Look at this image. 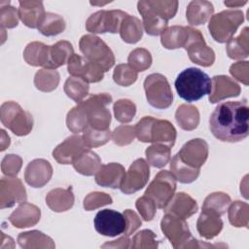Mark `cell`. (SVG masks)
Segmentation results:
<instances>
[{
	"label": "cell",
	"instance_id": "cell-1",
	"mask_svg": "<svg viewBox=\"0 0 249 249\" xmlns=\"http://www.w3.org/2000/svg\"><path fill=\"white\" fill-rule=\"evenodd\" d=\"M249 107L247 101H225L219 103L209 119L212 134L220 141L235 143L249 133Z\"/></svg>",
	"mask_w": 249,
	"mask_h": 249
},
{
	"label": "cell",
	"instance_id": "cell-2",
	"mask_svg": "<svg viewBox=\"0 0 249 249\" xmlns=\"http://www.w3.org/2000/svg\"><path fill=\"white\" fill-rule=\"evenodd\" d=\"M178 5V1H139L137 9L142 16V24L145 32L151 36L161 35L167 28L168 20L176 15Z\"/></svg>",
	"mask_w": 249,
	"mask_h": 249
},
{
	"label": "cell",
	"instance_id": "cell-3",
	"mask_svg": "<svg viewBox=\"0 0 249 249\" xmlns=\"http://www.w3.org/2000/svg\"><path fill=\"white\" fill-rule=\"evenodd\" d=\"M178 95L187 102L197 101L211 92L210 77L196 67H189L178 74L175 83Z\"/></svg>",
	"mask_w": 249,
	"mask_h": 249
},
{
	"label": "cell",
	"instance_id": "cell-4",
	"mask_svg": "<svg viewBox=\"0 0 249 249\" xmlns=\"http://www.w3.org/2000/svg\"><path fill=\"white\" fill-rule=\"evenodd\" d=\"M137 139L144 143H159L168 147L175 144L177 132L173 124L167 120L145 116L134 125Z\"/></svg>",
	"mask_w": 249,
	"mask_h": 249
},
{
	"label": "cell",
	"instance_id": "cell-5",
	"mask_svg": "<svg viewBox=\"0 0 249 249\" xmlns=\"http://www.w3.org/2000/svg\"><path fill=\"white\" fill-rule=\"evenodd\" d=\"M243 21L244 15L242 11L225 10L210 18L208 30L216 42L223 44L232 38Z\"/></svg>",
	"mask_w": 249,
	"mask_h": 249
},
{
	"label": "cell",
	"instance_id": "cell-6",
	"mask_svg": "<svg viewBox=\"0 0 249 249\" xmlns=\"http://www.w3.org/2000/svg\"><path fill=\"white\" fill-rule=\"evenodd\" d=\"M113 101L107 92L91 94L78 103L85 111L89 126L95 129H107L111 123V113L107 106Z\"/></svg>",
	"mask_w": 249,
	"mask_h": 249
},
{
	"label": "cell",
	"instance_id": "cell-7",
	"mask_svg": "<svg viewBox=\"0 0 249 249\" xmlns=\"http://www.w3.org/2000/svg\"><path fill=\"white\" fill-rule=\"evenodd\" d=\"M0 119L4 126L17 136H25L33 127L32 115L15 101H6L0 108Z\"/></svg>",
	"mask_w": 249,
	"mask_h": 249
},
{
	"label": "cell",
	"instance_id": "cell-8",
	"mask_svg": "<svg viewBox=\"0 0 249 249\" xmlns=\"http://www.w3.org/2000/svg\"><path fill=\"white\" fill-rule=\"evenodd\" d=\"M79 48L86 58L98 64L104 72L109 71L115 64V55L112 50L98 36L83 35L79 42Z\"/></svg>",
	"mask_w": 249,
	"mask_h": 249
},
{
	"label": "cell",
	"instance_id": "cell-9",
	"mask_svg": "<svg viewBox=\"0 0 249 249\" xmlns=\"http://www.w3.org/2000/svg\"><path fill=\"white\" fill-rule=\"evenodd\" d=\"M144 90L148 103L156 109H166L173 102L171 87L160 73H153L144 80Z\"/></svg>",
	"mask_w": 249,
	"mask_h": 249
},
{
	"label": "cell",
	"instance_id": "cell-10",
	"mask_svg": "<svg viewBox=\"0 0 249 249\" xmlns=\"http://www.w3.org/2000/svg\"><path fill=\"white\" fill-rule=\"evenodd\" d=\"M176 181L170 171L161 170L149 184L144 195L152 198L158 208L163 209L175 194Z\"/></svg>",
	"mask_w": 249,
	"mask_h": 249
},
{
	"label": "cell",
	"instance_id": "cell-11",
	"mask_svg": "<svg viewBox=\"0 0 249 249\" xmlns=\"http://www.w3.org/2000/svg\"><path fill=\"white\" fill-rule=\"evenodd\" d=\"M128 14L122 10H100L92 15L86 21V29L90 33H118L124 18Z\"/></svg>",
	"mask_w": 249,
	"mask_h": 249
},
{
	"label": "cell",
	"instance_id": "cell-12",
	"mask_svg": "<svg viewBox=\"0 0 249 249\" xmlns=\"http://www.w3.org/2000/svg\"><path fill=\"white\" fill-rule=\"evenodd\" d=\"M160 230L175 249L187 248L193 238L186 220L170 214H164L160 221Z\"/></svg>",
	"mask_w": 249,
	"mask_h": 249
},
{
	"label": "cell",
	"instance_id": "cell-13",
	"mask_svg": "<svg viewBox=\"0 0 249 249\" xmlns=\"http://www.w3.org/2000/svg\"><path fill=\"white\" fill-rule=\"evenodd\" d=\"M184 49L187 51L191 61L197 65L209 67L215 61V53L207 46L201 32L191 26L189 39Z\"/></svg>",
	"mask_w": 249,
	"mask_h": 249
},
{
	"label": "cell",
	"instance_id": "cell-14",
	"mask_svg": "<svg viewBox=\"0 0 249 249\" xmlns=\"http://www.w3.org/2000/svg\"><path fill=\"white\" fill-rule=\"evenodd\" d=\"M95 231L104 236L114 237L124 232L126 228L124 213L113 209H103L97 212L94 217Z\"/></svg>",
	"mask_w": 249,
	"mask_h": 249
},
{
	"label": "cell",
	"instance_id": "cell-15",
	"mask_svg": "<svg viewBox=\"0 0 249 249\" xmlns=\"http://www.w3.org/2000/svg\"><path fill=\"white\" fill-rule=\"evenodd\" d=\"M150 177V168L144 159L135 160L125 172L120 190L125 195H130L144 188Z\"/></svg>",
	"mask_w": 249,
	"mask_h": 249
},
{
	"label": "cell",
	"instance_id": "cell-16",
	"mask_svg": "<svg viewBox=\"0 0 249 249\" xmlns=\"http://www.w3.org/2000/svg\"><path fill=\"white\" fill-rule=\"evenodd\" d=\"M67 70L71 76L82 78L87 83H98L104 77V70L98 64L76 53L69 58Z\"/></svg>",
	"mask_w": 249,
	"mask_h": 249
},
{
	"label": "cell",
	"instance_id": "cell-17",
	"mask_svg": "<svg viewBox=\"0 0 249 249\" xmlns=\"http://www.w3.org/2000/svg\"><path fill=\"white\" fill-rule=\"evenodd\" d=\"M25 188L17 177H2L0 181V208H9L16 203L26 201Z\"/></svg>",
	"mask_w": 249,
	"mask_h": 249
},
{
	"label": "cell",
	"instance_id": "cell-18",
	"mask_svg": "<svg viewBox=\"0 0 249 249\" xmlns=\"http://www.w3.org/2000/svg\"><path fill=\"white\" fill-rule=\"evenodd\" d=\"M177 154L184 163L200 169L208 158V144L204 139L194 138L186 142Z\"/></svg>",
	"mask_w": 249,
	"mask_h": 249
},
{
	"label": "cell",
	"instance_id": "cell-19",
	"mask_svg": "<svg viewBox=\"0 0 249 249\" xmlns=\"http://www.w3.org/2000/svg\"><path fill=\"white\" fill-rule=\"evenodd\" d=\"M88 147L86 146L83 136L74 134L67 137L63 142L58 144L53 151V159L60 164H72Z\"/></svg>",
	"mask_w": 249,
	"mask_h": 249
},
{
	"label": "cell",
	"instance_id": "cell-20",
	"mask_svg": "<svg viewBox=\"0 0 249 249\" xmlns=\"http://www.w3.org/2000/svg\"><path fill=\"white\" fill-rule=\"evenodd\" d=\"M53 176L52 164L44 159H35L31 160L24 171L25 182L33 188L44 187Z\"/></svg>",
	"mask_w": 249,
	"mask_h": 249
},
{
	"label": "cell",
	"instance_id": "cell-21",
	"mask_svg": "<svg viewBox=\"0 0 249 249\" xmlns=\"http://www.w3.org/2000/svg\"><path fill=\"white\" fill-rule=\"evenodd\" d=\"M211 92L209 102L217 103L229 97H236L240 94V86L231 77L226 75H216L211 79Z\"/></svg>",
	"mask_w": 249,
	"mask_h": 249
},
{
	"label": "cell",
	"instance_id": "cell-22",
	"mask_svg": "<svg viewBox=\"0 0 249 249\" xmlns=\"http://www.w3.org/2000/svg\"><path fill=\"white\" fill-rule=\"evenodd\" d=\"M196 201L188 194L179 192L174 194L172 198L163 208L165 214H170L181 219H188L197 212Z\"/></svg>",
	"mask_w": 249,
	"mask_h": 249
},
{
	"label": "cell",
	"instance_id": "cell-23",
	"mask_svg": "<svg viewBox=\"0 0 249 249\" xmlns=\"http://www.w3.org/2000/svg\"><path fill=\"white\" fill-rule=\"evenodd\" d=\"M41 217L40 208L29 202H21L9 216L10 223L18 229L35 226Z\"/></svg>",
	"mask_w": 249,
	"mask_h": 249
},
{
	"label": "cell",
	"instance_id": "cell-24",
	"mask_svg": "<svg viewBox=\"0 0 249 249\" xmlns=\"http://www.w3.org/2000/svg\"><path fill=\"white\" fill-rule=\"evenodd\" d=\"M125 174L124 167L119 162H110L101 164L94 178L97 185L105 188L117 189L120 188L121 183Z\"/></svg>",
	"mask_w": 249,
	"mask_h": 249
},
{
	"label": "cell",
	"instance_id": "cell-25",
	"mask_svg": "<svg viewBox=\"0 0 249 249\" xmlns=\"http://www.w3.org/2000/svg\"><path fill=\"white\" fill-rule=\"evenodd\" d=\"M19 19L29 28H38L46 12L42 1H19Z\"/></svg>",
	"mask_w": 249,
	"mask_h": 249
},
{
	"label": "cell",
	"instance_id": "cell-26",
	"mask_svg": "<svg viewBox=\"0 0 249 249\" xmlns=\"http://www.w3.org/2000/svg\"><path fill=\"white\" fill-rule=\"evenodd\" d=\"M220 217L212 211L202 209L196 222V230L199 235L205 239H212L217 236L224 226Z\"/></svg>",
	"mask_w": 249,
	"mask_h": 249
},
{
	"label": "cell",
	"instance_id": "cell-27",
	"mask_svg": "<svg viewBox=\"0 0 249 249\" xmlns=\"http://www.w3.org/2000/svg\"><path fill=\"white\" fill-rule=\"evenodd\" d=\"M50 48L51 46H47L42 42H31L23 51V58L29 65L42 66L50 69Z\"/></svg>",
	"mask_w": 249,
	"mask_h": 249
},
{
	"label": "cell",
	"instance_id": "cell-28",
	"mask_svg": "<svg viewBox=\"0 0 249 249\" xmlns=\"http://www.w3.org/2000/svg\"><path fill=\"white\" fill-rule=\"evenodd\" d=\"M75 201L71 187L51 190L46 196V203L54 212H64L72 208Z\"/></svg>",
	"mask_w": 249,
	"mask_h": 249
},
{
	"label": "cell",
	"instance_id": "cell-29",
	"mask_svg": "<svg viewBox=\"0 0 249 249\" xmlns=\"http://www.w3.org/2000/svg\"><path fill=\"white\" fill-rule=\"evenodd\" d=\"M214 13L213 4L205 0L191 1L186 10V18L191 25L204 24Z\"/></svg>",
	"mask_w": 249,
	"mask_h": 249
},
{
	"label": "cell",
	"instance_id": "cell-30",
	"mask_svg": "<svg viewBox=\"0 0 249 249\" xmlns=\"http://www.w3.org/2000/svg\"><path fill=\"white\" fill-rule=\"evenodd\" d=\"M190 35V26L172 25L167 27L160 36V43L167 50L185 48Z\"/></svg>",
	"mask_w": 249,
	"mask_h": 249
},
{
	"label": "cell",
	"instance_id": "cell-31",
	"mask_svg": "<svg viewBox=\"0 0 249 249\" xmlns=\"http://www.w3.org/2000/svg\"><path fill=\"white\" fill-rule=\"evenodd\" d=\"M72 165L78 173L85 176H92L100 168L101 159L96 153L88 148L74 160Z\"/></svg>",
	"mask_w": 249,
	"mask_h": 249
},
{
	"label": "cell",
	"instance_id": "cell-32",
	"mask_svg": "<svg viewBox=\"0 0 249 249\" xmlns=\"http://www.w3.org/2000/svg\"><path fill=\"white\" fill-rule=\"evenodd\" d=\"M18 243L23 249L54 248L53 240L40 231H23L18 235Z\"/></svg>",
	"mask_w": 249,
	"mask_h": 249
},
{
	"label": "cell",
	"instance_id": "cell-33",
	"mask_svg": "<svg viewBox=\"0 0 249 249\" xmlns=\"http://www.w3.org/2000/svg\"><path fill=\"white\" fill-rule=\"evenodd\" d=\"M143 24L140 19L134 16L127 15L120 27V36L127 44H135L143 36Z\"/></svg>",
	"mask_w": 249,
	"mask_h": 249
},
{
	"label": "cell",
	"instance_id": "cell-34",
	"mask_svg": "<svg viewBox=\"0 0 249 249\" xmlns=\"http://www.w3.org/2000/svg\"><path fill=\"white\" fill-rule=\"evenodd\" d=\"M175 120L182 129L187 131L194 130L199 124L198 109L191 104H181L176 109Z\"/></svg>",
	"mask_w": 249,
	"mask_h": 249
},
{
	"label": "cell",
	"instance_id": "cell-35",
	"mask_svg": "<svg viewBox=\"0 0 249 249\" xmlns=\"http://www.w3.org/2000/svg\"><path fill=\"white\" fill-rule=\"evenodd\" d=\"M227 54L231 59H243L249 54V34L245 26L240 34L227 42Z\"/></svg>",
	"mask_w": 249,
	"mask_h": 249
},
{
	"label": "cell",
	"instance_id": "cell-36",
	"mask_svg": "<svg viewBox=\"0 0 249 249\" xmlns=\"http://www.w3.org/2000/svg\"><path fill=\"white\" fill-rule=\"evenodd\" d=\"M170 170L175 179L183 184H190L197 179L200 173V169L191 167L184 163L178 154L173 156L170 161Z\"/></svg>",
	"mask_w": 249,
	"mask_h": 249
},
{
	"label": "cell",
	"instance_id": "cell-37",
	"mask_svg": "<svg viewBox=\"0 0 249 249\" xmlns=\"http://www.w3.org/2000/svg\"><path fill=\"white\" fill-rule=\"evenodd\" d=\"M74 54L72 44L68 41H58L50 48L51 64L50 69H56L68 62L69 58Z\"/></svg>",
	"mask_w": 249,
	"mask_h": 249
},
{
	"label": "cell",
	"instance_id": "cell-38",
	"mask_svg": "<svg viewBox=\"0 0 249 249\" xmlns=\"http://www.w3.org/2000/svg\"><path fill=\"white\" fill-rule=\"evenodd\" d=\"M148 164L153 167L161 168L165 166L170 160L171 148L164 144H152L145 151Z\"/></svg>",
	"mask_w": 249,
	"mask_h": 249
},
{
	"label": "cell",
	"instance_id": "cell-39",
	"mask_svg": "<svg viewBox=\"0 0 249 249\" xmlns=\"http://www.w3.org/2000/svg\"><path fill=\"white\" fill-rule=\"evenodd\" d=\"M59 80V73L56 69L43 68L36 72L34 76V86L41 91L51 92L57 88Z\"/></svg>",
	"mask_w": 249,
	"mask_h": 249
},
{
	"label": "cell",
	"instance_id": "cell-40",
	"mask_svg": "<svg viewBox=\"0 0 249 249\" xmlns=\"http://www.w3.org/2000/svg\"><path fill=\"white\" fill-rule=\"evenodd\" d=\"M65 27L66 23L61 16L48 12L45 14L37 29L42 35L50 37L60 34L65 30Z\"/></svg>",
	"mask_w": 249,
	"mask_h": 249
},
{
	"label": "cell",
	"instance_id": "cell-41",
	"mask_svg": "<svg viewBox=\"0 0 249 249\" xmlns=\"http://www.w3.org/2000/svg\"><path fill=\"white\" fill-rule=\"evenodd\" d=\"M228 207V217L231 226L235 228H248L249 205L247 202L235 200Z\"/></svg>",
	"mask_w": 249,
	"mask_h": 249
},
{
	"label": "cell",
	"instance_id": "cell-42",
	"mask_svg": "<svg viewBox=\"0 0 249 249\" xmlns=\"http://www.w3.org/2000/svg\"><path fill=\"white\" fill-rule=\"evenodd\" d=\"M66 95L74 100L77 104L82 102L84 98L89 94V83L79 77H69L64 83L63 87Z\"/></svg>",
	"mask_w": 249,
	"mask_h": 249
},
{
	"label": "cell",
	"instance_id": "cell-43",
	"mask_svg": "<svg viewBox=\"0 0 249 249\" xmlns=\"http://www.w3.org/2000/svg\"><path fill=\"white\" fill-rule=\"evenodd\" d=\"M231 196L223 192H215L208 195L202 204V209L212 211L219 216H222L228 210L231 204Z\"/></svg>",
	"mask_w": 249,
	"mask_h": 249
},
{
	"label": "cell",
	"instance_id": "cell-44",
	"mask_svg": "<svg viewBox=\"0 0 249 249\" xmlns=\"http://www.w3.org/2000/svg\"><path fill=\"white\" fill-rule=\"evenodd\" d=\"M66 125L68 129L75 134L83 132L89 126L86 113L79 104H77L67 113Z\"/></svg>",
	"mask_w": 249,
	"mask_h": 249
},
{
	"label": "cell",
	"instance_id": "cell-45",
	"mask_svg": "<svg viewBox=\"0 0 249 249\" xmlns=\"http://www.w3.org/2000/svg\"><path fill=\"white\" fill-rule=\"evenodd\" d=\"M112 132L110 128L107 129H95L91 126H88L83 131V139L86 146L90 148H97L105 145L111 139Z\"/></svg>",
	"mask_w": 249,
	"mask_h": 249
},
{
	"label": "cell",
	"instance_id": "cell-46",
	"mask_svg": "<svg viewBox=\"0 0 249 249\" xmlns=\"http://www.w3.org/2000/svg\"><path fill=\"white\" fill-rule=\"evenodd\" d=\"M113 110L118 122L127 124L132 121L136 114V105L129 99L122 98L114 103Z\"/></svg>",
	"mask_w": 249,
	"mask_h": 249
},
{
	"label": "cell",
	"instance_id": "cell-47",
	"mask_svg": "<svg viewBox=\"0 0 249 249\" xmlns=\"http://www.w3.org/2000/svg\"><path fill=\"white\" fill-rule=\"evenodd\" d=\"M151 53L144 48H136L130 52L127 57L128 64L137 72L147 70L152 64Z\"/></svg>",
	"mask_w": 249,
	"mask_h": 249
},
{
	"label": "cell",
	"instance_id": "cell-48",
	"mask_svg": "<svg viewBox=\"0 0 249 249\" xmlns=\"http://www.w3.org/2000/svg\"><path fill=\"white\" fill-rule=\"evenodd\" d=\"M138 72L135 71L128 63L118 64L113 72L114 82L121 87H128L136 82Z\"/></svg>",
	"mask_w": 249,
	"mask_h": 249
},
{
	"label": "cell",
	"instance_id": "cell-49",
	"mask_svg": "<svg viewBox=\"0 0 249 249\" xmlns=\"http://www.w3.org/2000/svg\"><path fill=\"white\" fill-rule=\"evenodd\" d=\"M159 247V241L156 240V233L151 230H142L138 231L131 240L130 248L134 249H156Z\"/></svg>",
	"mask_w": 249,
	"mask_h": 249
},
{
	"label": "cell",
	"instance_id": "cell-50",
	"mask_svg": "<svg viewBox=\"0 0 249 249\" xmlns=\"http://www.w3.org/2000/svg\"><path fill=\"white\" fill-rule=\"evenodd\" d=\"M18 10L10 5V1L7 2L6 6L0 4V24L1 29L14 28L18 24Z\"/></svg>",
	"mask_w": 249,
	"mask_h": 249
},
{
	"label": "cell",
	"instance_id": "cell-51",
	"mask_svg": "<svg viewBox=\"0 0 249 249\" xmlns=\"http://www.w3.org/2000/svg\"><path fill=\"white\" fill-rule=\"evenodd\" d=\"M113 202L112 197L103 192L89 193L84 199L83 206L86 211L95 210L101 206L111 204Z\"/></svg>",
	"mask_w": 249,
	"mask_h": 249
},
{
	"label": "cell",
	"instance_id": "cell-52",
	"mask_svg": "<svg viewBox=\"0 0 249 249\" xmlns=\"http://www.w3.org/2000/svg\"><path fill=\"white\" fill-rule=\"evenodd\" d=\"M135 137L136 135L134 126L125 124L116 127L111 134V139L118 146L128 145L134 140Z\"/></svg>",
	"mask_w": 249,
	"mask_h": 249
},
{
	"label": "cell",
	"instance_id": "cell-53",
	"mask_svg": "<svg viewBox=\"0 0 249 249\" xmlns=\"http://www.w3.org/2000/svg\"><path fill=\"white\" fill-rule=\"evenodd\" d=\"M135 207L144 221H152L157 212V205L155 201L147 196H142L135 202Z\"/></svg>",
	"mask_w": 249,
	"mask_h": 249
},
{
	"label": "cell",
	"instance_id": "cell-54",
	"mask_svg": "<svg viewBox=\"0 0 249 249\" xmlns=\"http://www.w3.org/2000/svg\"><path fill=\"white\" fill-rule=\"evenodd\" d=\"M22 165V159L14 154L6 155L1 162V170L4 175L16 177Z\"/></svg>",
	"mask_w": 249,
	"mask_h": 249
},
{
	"label": "cell",
	"instance_id": "cell-55",
	"mask_svg": "<svg viewBox=\"0 0 249 249\" xmlns=\"http://www.w3.org/2000/svg\"><path fill=\"white\" fill-rule=\"evenodd\" d=\"M249 63L248 61H238L231 65L230 67V73L231 76L236 79L237 81L241 82L245 86H248V80H249Z\"/></svg>",
	"mask_w": 249,
	"mask_h": 249
},
{
	"label": "cell",
	"instance_id": "cell-56",
	"mask_svg": "<svg viewBox=\"0 0 249 249\" xmlns=\"http://www.w3.org/2000/svg\"><path fill=\"white\" fill-rule=\"evenodd\" d=\"M124 215L125 217V222H126V228L124 233L129 236L132 233H134V231L137 229L140 228V226L142 225V222L139 216L136 214V212H134L131 209H125L124 211Z\"/></svg>",
	"mask_w": 249,
	"mask_h": 249
},
{
	"label": "cell",
	"instance_id": "cell-57",
	"mask_svg": "<svg viewBox=\"0 0 249 249\" xmlns=\"http://www.w3.org/2000/svg\"><path fill=\"white\" fill-rule=\"evenodd\" d=\"M131 246V240L129 237L125 234L118 238L117 240H112L111 242H106L103 244L101 247L106 248V247H112V248H130Z\"/></svg>",
	"mask_w": 249,
	"mask_h": 249
},
{
	"label": "cell",
	"instance_id": "cell-58",
	"mask_svg": "<svg viewBox=\"0 0 249 249\" xmlns=\"http://www.w3.org/2000/svg\"><path fill=\"white\" fill-rule=\"evenodd\" d=\"M10 136L6 133V131L4 129H1V151H4L5 149H7L10 145Z\"/></svg>",
	"mask_w": 249,
	"mask_h": 249
},
{
	"label": "cell",
	"instance_id": "cell-59",
	"mask_svg": "<svg viewBox=\"0 0 249 249\" xmlns=\"http://www.w3.org/2000/svg\"><path fill=\"white\" fill-rule=\"evenodd\" d=\"M5 236H6V240H4L3 237H1V239H0V241H1L0 248L1 249H4V248H8V249L9 248H14L15 244H14L13 238L11 236H9V235H6V234H5Z\"/></svg>",
	"mask_w": 249,
	"mask_h": 249
},
{
	"label": "cell",
	"instance_id": "cell-60",
	"mask_svg": "<svg viewBox=\"0 0 249 249\" xmlns=\"http://www.w3.org/2000/svg\"><path fill=\"white\" fill-rule=\"evenodd\" d=\"M247 1H224V4L229 8H236L245 5Z\"/></svg>",
	"mask_w": 249,
	"mask_h": 249
},
{
	"label": "cell",
	"instance_id": "cell-61",
	"mask_svg": "<svg viewBox=\"0 0 249 249\" xmlns=\"http://www.w3.org/2000/svg\"><path fill=\"white\" fill-rule=\"evenodd\" d=\"M108 3H110V2H90V4L91 5H98V6H103V5H105V4H108Z\"/></svg>",
	"mask_w": 249,
	"mask_h": 249
}]
</instances>
